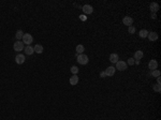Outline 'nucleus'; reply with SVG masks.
<instances>
[{
    "mask_svg": "<svg viewBox=\"0 0 161 120\" xmlns=\"http://www.w3.org/2000/svg\"><path fill=\"white\" fill-rule=\"evenodd\" d=\"M77 62L80 64H82V66H85V64H87L89 62V58L87 55L85 54H80L77 56Z\"/></svg>",
    "mask_w": 161,
    "mask_h": 120,
    "instance_id": "nucleus-1",
    "label": "nucleus"
},
{
    "mask_svg": "<svg viewBox=\"0 0 161 120\" xmlns=\"http://www.w3.org/2000/svg\"><path fill=\"white\" fill-rule=\"evenodd\" d=\"M23 42L24 44H27V45H30L31 43L33 42V36L30 34V33H24V36H23Z\"/></svg>",
    "mask_w": 161,
    "mask_h": 120,
    "instance_id": "nucleus-2",
    "label": "nucleus"
},
{
    "mask_svg": "<svg viewBox=\"0 0 161 120\" xmlns=\"http://www.w3.org/2000/svg\"><path fill=\"white\" fill-rule=\"evenodd\" d=\"M14 51H21L24 50V43L21 41H16L14 43V46H13Z\"/></svg>",
    "mask_w": 161,
    "mask_h": 120,
    "instance_id": "nucleus-3",
    "label": "nucleus"
},
{
    "mask_svg": "<svg viewBox=\"0 0 161 120\" xmlns=\"http://www.w3.org/2000/svg\"><path fill=\"white\" fill-rule=\"evenodd\" d=\"M127 67H128V64L125 61H118V62L116 63V68L115 69L119 70V71H125L127 69Z\"/></svg>",
    "mask_w": 161,
    "mask_h": 120,
    "instance_id": "nucleus-4",
    "label": "nucleus"
},
{
    "mask_svg": "<svg viewBox=\"0 0 161 120\" xmlns=\"http://www.w3.org/2000/svg\"><path fill=\"white\" fill-rule=\"evenodd\" d=\"M105 72V75L106 76H113L114 74H115V72H116V69L115 68H114L113 66H111V67H109V68H106V70L104 71Z\"/></svg>",
    "mask_w": 161,
    "mask_h": 120,
    "instance_id": "nucleus-5",
    "label": "nucleus"
},
{
    "mask_svg": "<svg viewBox=\"0 0 161 120\" xmlns=\"http://www.w3.org/2000/svg\"><path fill=\"white\" fill-rule=\"evenodd\" d=\"M122 24L125 26H132V24H133V18L132 17H130V16H125L122 18Z\"/></svg>",
    "mask_w": 161,
    "mask_h": 120,
    "instance_id": "nucleus-6",
    "label": "nucleus"
},
{
    "mask_svg": "<svg viewBox=\"0 0 161 120\" xmlns=\"http://www.w3.org/2000/svg\"><path fill=\"white\" fill-rule=\"evenodd\" d=\"M25 55L23 54H17L16 57H15V62H16L17 64H23L25 62Z\"/></svg>",
    "mask_w": 161,
    "mask_h": 120,
    "instance_id": "nucleus-7",
    "label": "nucleus"
},
{
    "mask_svg": "<svg viewBox=\"0 0 161 120\" xmlns=\"http://www.w3.org/2000/svg\"><path fill=\"white\" fill-rule=\"evenodd\" d=\"M82 10L85 14H91L92 12H94V8H92L90 4H85L84 7L82 8Z\"/></svg>",
    "mask_w": 161,
    "mask_h": 120,
    "instance_id": "nucleus-8",
    "label": "nucleus"
},
{
    "mask_svg": "<svg viewBox=\"0 0 161 120\" xmlns=\"http://www.w3.org/2000/svg\"><path fill=\"white\" fill-rule=\"evenodd\" d=\"M148 68H149V70L150 71H155V70H157V68H158V62L155 59L153 60H150L149 61V63H148Z\"/></svg>",
    "mask_w": 161,
    "mask_h": 120,
    "instance_id": "nucleus-9",
    "label": "nucleus"
},
{
    "mask_svg": "<svg viewBox=\"0 0 161 120\" xmlns=\"http://www.w3.org/2000/svg\"><path fill=\"white\" fill-rule=\"evenodd\" d=\"M149 9H150L151 13H156V12L159 11V4H158L157 2H151L149 5Z\"/></svg>",
    "mask_w": 161,
    "mask_h": 120,
    "instance_id": "nucleus-10",
    "label": "nucleus"
},
{
    "mask_svg": "<svg viewBox=\"0 0 161 120\" xmlns=\"http://www.w3.org/2000/svg\"><path fill=\"white\" fill-rule=\"evenodd\" d=\"M110 61L112 63H115L116 64L119 61V56L117 54H111L110 55Z\"/></svg>",
    "mask_w": 161,
    "mask_h": 120,
    "instance_id": "nucleus-11",
    "label": "nucleus"
},
{
    "mask_svg": "<svg viewBox=\"0 0 161 120\" xmlns=\"http://www.w3.org/2000/svg\"><path fill=\"white\" fill-rule=\"evenodd\" d=\"M69 82H70V85H72V86L77 85V83H79V77H77V75H72L70 77Z\"/></svg>",
    "mask_w": 161,
    "mask_h": 120,
    "instance_id": "nucleus-12",
    "label": "nucleus"
},
{
    "mask_svg": "<svg viewBox=\"0 0 161 120\" xmlns=\"http://www.w3.org/2000/svg\"><path fill=\"white\" fill-rule=\"evenodd\" d=\"M33 50H35V53H37V54H42L43 51H44V48H43V46L41 44H36L35 47H33Z\"/></svg>",
    "mask_w": 161,
    "mask_h": 120,
    "instance_id": "nucleus-13",
    "label": "nucleus"
},
{
    "mask_svg": "<svg viewBox=\"0 0 161 120\" xmlns=\"http://www.w3.org/2000/svg\"><path fill=\"white\" fill-rule=\"evenodd\" d=\"M147 38L150 40V41H157L158 40V33L157 32H148Z\"/></svg>",
    "mask_w": 161,
    "mask_h": 120,
    "instance_id": "nucleus-14",
    "label": "nucleus"
},
{
    "mask_svg": "<svg viewBox=\"0 0 161 120\" xmlns=\"http://www.w3.org/2000/svg\"><path fill=\"white\" fill-rule=\"evenodd\" d=\"M143 56H144V54H143V51H137L134 53V60H141L142 58H143Z\"/></svg>",
    "mask_w": 161,
    "mask_h": 120,
    "instance_id": "nucleus-15",
    "label": "nucleus"
},
{
    "mask_svg": "<svg viewBox=\"0 0 161 120\" xmlns=\"http://www.w3.org/2000/svg\"><path fill=\"white\" fill-rule=\"evenodd\" d=\"M25 53H26V55H28V56H30V55H32L33 53H35V50H33V47H32V46L27 45L26 47H25Z\"/></svg>",
    "mask_w": 161,
    "mask_h": 120,
    "instance_id": "nucleus-16",
    "label": "nucleus"
},
{
    "mask_svg": "<svg viewBox=\"0 0 161 120\" xmlns=\"http://www.w3.org/2000/svg\"><path fill=\"white\" fill-rule=\"evenodd\" d=\"M75 50H76V54L80 55V54H84V51H85V47H84V45L80 44V45H77V46H76Z\"/></svg>",
    "mask_w": 161,
    "mask_h": 120,
    "instance_id": "nucleus-17",
    "label": "nucleus"
},
{
    "mask_svg": "<svg viewBox=\"0 0 161 120\" xmlns=\"http://www.w3.org/2000/svg\"><path fill=\"white\" fill-rule=\"evenodd\" d=\"M23 36H24L23 30H17V31H16V34H15V38L17 39V41H20V40L23 39Z\"/></svg>",
    "mask_w": 161,
    "mask_h": 120,
    "instance_id": "nucleus-18",
    "label": "nucleus"
},
{
    "mask_svg": "<svg viewBox=\"0 0 161 120\" xmlns=\"http://www.w3.org/2000/svg\"><path fill=\"white\" fill-rule=\"evenodd\" d=\"M139 35L141 36V38H147V35H148V31L146 29H142L140 30V32H139Z\"/></svg>",
    "mask_w": 161,
    "mask_h": 120,
    "instance_id": "nucleus-19",
    "label": "nucleus"
},
{
    "mask_svg": "<svg viewBox=\"0 0 161 120\" xmlns=\"http://www.w3.org/2000/svg\"><path fill=\"white\" fill-rule=\"evenodd\" d=\"M71 73H72L73 75H77V73H79V68H77L76 66H73V67H71Z\"/></svg>",
    "mask_w": 161,
    "mask_h": 120,
    "instance_id": "nucleus-20",
    "label": "nucleus"
},
{
    "mask_svg": "<svg viewBox=\"0 0 161 120\" xmlns=\"http://www.w3.org/2000/svg\"><path fill=\"white\" fill-rule=\"evenodd\" d=\"M161 74V72L159 70H155V71H151V75L154 76V77H159Z\"/></svg>",
    "mask_w": 161,
    "mask_h": 120,
    "instance_id": "nucleus-21",
    "label": "nucleus"
},
{
    "mask_svg": "<svg viewBox=\"0 0 161 120\" xmlns=\"http://www.w3.org/2000/svg\"><path fill=\"white\" fill-rule=\"evenodd\" d=\"M153 89L156 92H161V85H159V84H156V85H154L153 86Z\"/></svg>",
    "mask_w": 161,
    "mask_h": 120,
    "instance_id": "nucleus-22",
    "label": "nucleus"
},
{
    "mask_svg": "<svg viewBox=\"0 0 161 120\" xmlns=\"http://www.w3.org/2000/svg\"><path fill=\"white\" fill-rule=\"evenodd\" d=\"M135 62V60H134V58H129L128 61H127V64H129V66H133Z\"/></svg>",
    "mask_w": 161,
    "mask_h": 120,
    "instance_id": "nucleus-23",
    "label": "nucleus"
},
{
    "mask_svg": "<svg viewBox=\"0 0 161 120\" xmlns=\"http://www.w3.org/2000/svg\"><path fill=\"white\" fill-rule=\"evenodd\" d=\"M128 31H129V33L133 34V33L135 32V28H134L133 26H129V27H128Z\"/></svg>",
    "mask_w": 161,
    "mask_h": 120,
    "instance_id": "nucleus-24",
    "label": "nucleus"
},
{
    "mask_svg": "<svg viewBox=\"0 0 161 120\" xmlns=\"http://www.w3.org/2000/svg\"><path fill=\"white\" fill-rule=\"evenodd\" d=\"M80 20H86V19H87V17H86L85 15H80Z\"/></svg>",
    "mask_w": 161,
    "mask_h": 120,
    "instance_id": "nucleus-25",
    "label": "nucleus"
},
{
    "mask_svg": "<svg viewBox=\"0 0 161 120\" xmlns=\"http://www.w3.org/2000/svg\"><path fill=\"white\" fill-rule=\"evenodd\" d=\"M151 18H153V19H156V18H157V14L156 13H151Z\"/></svg>",
    "mask_w": 161,
    "mask_h": 120,
    "instance_id": "nucleus-26",
    "label": "nucleus"
},
{
    "mask_svg": "<svg viewBox=\"0 0 161 120\" xmlns=\"http://www.w3.org/2000/svg\"><path fill=\"white\" fill-rule=\"evenodd\" d=\"M100 76H101L102 78H104L105 76H106V75H105V72H101V73H100Z\"/></svg>",
    "mask_w": 161,
    "mask_h": 120,
    "instance_id": "nucleus-27",
    "label": "nucleus"
},
{
    "mask_svg": "<svg viewBox=\"0 0 161 120\" xmlns=\"http://www.w3.org/2000/svg\"><path fill=\"white\" fill-rule=\"evenodd\" d=\"M157 84L161 85V78H160V76H159V77H157Z\"/></svg>",
    "mask_w": 161,
    "mask_h": 120,
    "instance_id": "nucleus-28",
    "label": "nucleus"
}]
</instances>
